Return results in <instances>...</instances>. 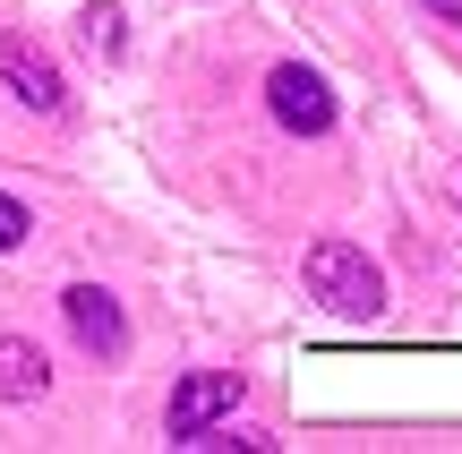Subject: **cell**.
<instances>
[{
    "mask_svg": "<svg viewBox=\"0 0 462 454\" xmlns=\"http://www.w3.org/2000/svg\"><path fill=\"white\" fill-rule=\"evenodd\" d=\"M34 232V215H26V206H17V198H0V249H17V240H26Z\"/></svg>",
    "mask_w": 462,
    "mask_h": 454,
    "instance_id": "8",
    "label": "cell"
},
{
    "mask_svg": "<svg viewBox=\"0 0 462 454\" xmlns=\"http://www.w3.org/2000/svg\"><path fill=\"white\" fill-rule=\"evenodd\" d=\"M78 26H86V43H95V51H120V0H95Z\"/></svg>",
    "mask_w": 462,
    "mask_h": 454,
    "instance_id": "7",
    "label": "cell"
},
{
    "mask_svg": "<svg viewBox=\"0 0 462 454\" xmlns=\"http://www.w3.org/2000/svg\"><path fill=\"white\" fill-rule=\"evenodd\" d=\"M265 103H274V120H282L291 137H326V129H334L326 78H317V69H300V60H282L274 78H265Z\"/></svg>",
    "mask_w": 462,
    "mask_h": 454,
    "instance_id": "3",
    "label": "cell"
},
{
    "mask_svg": "<svg viewBox=\"0 0 462 454\" xmlns=\"http://www.w3.org/2000/svg\"><path fill=\"white\" fill-rule=\"evenodd\" d=\"M240 394H248L240 369H198V377H180V386H171V438L231 421V412H240Z\"/></svg>",
    "mask_w": 462,
    "mask_h": 454,
    "instance_id": "4",
    "label": "cell"
},
{
    "mask_svg": "<svg viewBox=\"0 0 462 454\" xmlns=\"http://www.w3.org/2000/svg\"><path fill=\"white\" fill-rule=\"evenodd\" d=\"M309 292L334 318H377L385 309V274L368 266V249H351V240H317L309 249Z\"/></svg>",
    "mask_w": 462,
    "mask_h": 454,
    "instance_id": "1",
    "label": "cell"
},
{
    "mask_svg": "<svg viewBox=\"0 0 462 454\" xmlns=\"http://www.w3.org/2000/svg\"><path fill=\"white\" fill-rule=\"evenodd\" d=\"M60 318H69V335H78L95 360H120V352H129V318H120V301H112L103 283L60 292Z\"/></svg>",
    "mask_w": 462,
    "mask_h": 454,
    "instance_id": "5",
    "label": "cell"
},
{
    "mask_svg": "<svg viewBox=\"0 0 462 454\" xmlns=\"http://www.w3.org/2000/svg\"><path fill=\"white\" fill-rule=\"evenodd\" d=\"M0 86H9L26 112H43V120H60V112H69V78L51 69V51H43V43H26V34H0Z\"/></svg>",
    "mask_w": 462,
    "mask_h": 454,
    "instance_id": "2",
    "label": "cell"
},
{
    "mask_svg": "<svg viewBox=\"0 0 462 454\" xmlns=\"http://www.w3.org/2000/svg\"><path fill=\"white\" fill-rule=\"evenodd\" d=\"M420 9H437L446 26H462V0H420Z\"/></svg>",
    "mask_w": 462,
    "mask_h": 454,
    "instance_id": "9",
    "label": "cell"
},
{
    "mask_svg": "<svg viewBox=\"0 0 462 454\" xmlns=\"http://www.w3.org/2000/svg\"><path fill=\"white\" fill-rule=\"evenodd\" d=\"M51 394V360L26 335H0V403H43Z\"/></svg>",
    "mask_w": 462,
    "mask_h": 454,
    "instance_id": "6",
    "label": "cell"
}]
</instances>
